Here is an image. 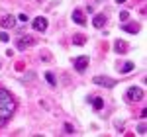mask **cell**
Masks as SVG:
<instances>
[{
  "label": "cell",
  "mask_w": 147,
  "mask_h": 137,
  "mask_svg": "<svg viewBox=\"0 0 147 137\" xmlns=\"http://www.w3.org/2000/svg\"><path fill=\"white\" fill-rule=\"evenodd\" d=\"M0 26H2V28H14V26H16V18H14V16H4L2 22H0Z\"/></svg>",
  "instance_id": "8"
},
{
  "label": "cell",
  "mask_w": 147,
  "mask_h": 137,
  "mask_svg": "<svg viewBox=\"0 0 147 137\" xmlns=\"http://www.w3.org/2000/svg\"><path fill=\"white\" fill-rule=\"evenodd\" d=\"M84 35H80V34H77V35H73V43H77V45H84Z\"/></svg>",
  "instance_id": "14"
},
{
  "label": "cell",
  "mask_w": 147,
  "mask_h": 137,
  "mask_svg": "<svg viewBox=\"0 0 147 137\" xmlns=\"http://www.w3.org/2000/svg\"><path fill=\"white\" fill-rule=\"evenodd\" d=\"M92 108L98 112V110H102L104 108V100L102 98H92Z\"/></svg>",
  "instance_id": "12"
},
{
  "label": "cell",
  "mask_w": 147,
  "mask_h": 137,
  "mask_svg": "<svg viewBox=\"0 0 147 137\" xmlns=\"http://www.w3.org/2000/svg\"><path fill=\"white\" fill-rule=\"evenodd\" d=\"M125 100H129V102H139V100H143V90L137 88V86H129L127 92H125Z\"/></svg>",
  "instance_id": "2"
},
{
  "label": "cell",
  "mask_w": 147,
  "mask_h": 137,
  "mask_svg": "<svg viewBox=\"0 0 147 137\" xmlns=\"http://www.w3.org/2000/svg\"><path fill=\"white\" fill-rule=\"evenodd\" d=\"M75 129H73V126L71 124H65V133H73Z\"/></svg>",
  "instance_id": "19"
},
{
  "label": "cell",
  "mask_w": 147,
  "mask_h": 137,
  "mask_svg": "<svg viewBox=\"0 0 147 137\" xmlns=\"http://www.w3.org/2000/svg\"><path fill=\"white\" fill-rule=\"evenodd\" d=\"M14 110H16V102L10 96V92L0 88V124L8 122L10 116L14 114Z\"/></svg>",
  "instance_id": "1"
},
{
  "label": "cell",
  "mask_w": 147,
  "mask_h": 137,
  "mask_svg": "<svg viewBox=\"0 0 147 137\" xmlns=\"http://www.w3.org/2000/svg\"><path fill=\"white\" fill-rule=\"evenodd\" d=\"M32 28H34L35 32H45L47 30V20L43 16H37L34 22H32Z\"/></svg>",
  "instance_id": "4"
},
{
  "label": "cell",
  "mask_w": 147,
  "mask_h": 137,
  "mask_svg": "<svg viewBox=\"0 0 147 137\" xmlns=\"http://www.w3.org/2000/svg\"><path fill=\"white\" fill-rule=\"evenodd\" d=\"M122 30L127 32V34H137L139 32V26L137 24H125V26H122Z\"/></svg>",
  "instance_id": "10"
},
{
  "label": "cell",
  "mask_w": 147,
  "mask_h": 137,
  "mask_svg": "<svg viewBox=\"0 0 147 137\" xmlns=\"http://www.w3.org/2000/svg\"><path fill=\"white\" fill-rule=\"evenodd\" d=\"M104 24H106V16H104V14H96L94 20H92V26L100 30V28H104Z\"/></svg>",
  "instance_id": "7"
},
{
  "label": "cell",
  "mask_w": 147,
  "mask_h": 137,
  "mask_svg": "<svg viewBox=\"0 0 147 137\" xmlns=\"http://www.w3.org/2000/svg\"><path fill=\"white\" fill-rule=\"evenodd\" d=\"M45 79H47V82H49L51 86H55V84H57V80H55V77H53V73H45Z\"/></svg>",
  "instance_id": "15"
},
{
  "label": "cell",
  "mask_w": 147,
  "mask_h": 137,
  "mask_svg": "<svg viewBox=\"0 0 147 137\" xmlns=\"http://www.w3.org/2000/svg\"><path fill=\"white\" fill-rule=\"evenodd\" d=\"M86 67H88V57H86V55H80V57L75 59V68H77L79 73H84Z\"/></svg>",
  "instance_id": "5"
},
{
  "label": "cell",
  "mask_w": 147,
  "mask_h": 137,
  "mask_svg": "<svg viewBox=\"0 0 147 137\" xmlns=\"http://www.w3.org/2000/svg\"><path fill=\"white\" fill-rule=\"evenodd\" d=\"M0 41H2V43H8V41H10V35L6 34V32H2V34H0Z\"/></svg>",
  "instance_id": "17"
},
{
  "label": "cell",
  "mask_w": 147,
  "mask_h": 137,
  "mask_svg": "<svg viewBox=\"0 0 147 137\" xmlns=\"http://www.w3.org/2000/svg\"><path fill=\"white\" fill-rule=\"evenodd\" d=\"M20 22H28V16L26 14H20Z\"/></svg>",
  "instance_id": "20"
},
{
  "label": "cell",
  "mask_w": 147,
  "mask_h": 137,
  "mask_svg": "<svg viewBox=\"0 0 147 137\" xmlns=\"http://www.w3.org/2000/svg\"><path fill=\"white\" fill-rule=\"evenodd\" d=\"M73 20L79 24V26H84V24H86V20H84V14H82L80 10H73Z\"/></svg>",
  "instance_id": "9"
},
{
  "label": "cell",
  "mask_w": 147,
  "mask_h": 137,
  "mask_svg": "<svg viewBox=\"0 0 147 137\" xmlns=\"http://www.w3.org/2000/svg\"><path fill=\"white\" fill-rule=\"evenodd\" d=\"M114 49H116L118 53H124L125 49H127V45H125L124 41H116V43H114Z\"/></svg>",
  "instance_id": "13"
},
{
  "label": "cell",
  "mask_w": 147,
  "mask_h": 137,
  "mask_svg": "<svg viewBox=\"0 0 147 137\" xmlns=\"http://www.w3.org/2000/svg\"><path fill=\"white\" fill-rule=\"evenodd\" d=\"M134 68H136V65H134V63H125L124 67H122V68H118V71H120L122 75H127V73H131Z\"/></svg>",
  "instance_id": "11"
},
{
  "label": "cell",
  "mask_w": 147,
  "mask_h": 137,
  "mask_svg": "<svg viewBox=\"0 0 147 137\" xmlns=\"http://www.w3.org/2000/svg\"><path fill=\"white\" fill-rule=\"evenodd\" d=\"M120 20H122V22H127V20H129V12H120Z\"/></svg>",
  "instance_id": "18"
},
{
  "label": "cell",
  "mask_w": 147,
  "mask_h": 137,
  "mask_svg": "<svg viewBox=\"0 0 147 137\" xmlns=\"http://www.w3.org/2000/svg\"><path fill=\"white\" fill-rule=\"evenodd\" d=\"M92 82H94V84H98V86H106V88L116 86V80L110 79V77H94V79H92Z\"/></svg>",
  "instance_id": "3"
},
{
  "label": "cell",
  "mask_w": 147,
  "mask_h": 137,
  "mask_svg": "<svg viewBox=\"0 0 147 137\" xmlns=\"http://www.w3.org/2000/svg\"><path fill=\"white\" fill-rule=\"evenodd\" d=\"M32 43H34V39H32L30 35H26V39H24V37H20V39H18V43H16V47H18L20 51H24L26 47H30Z\"/></svg>",
  "instance_id": "6"
},
{
  "label": "cell",
  "mask_w": 147,
  "mask_h": 137,
  "mask_svg": "<svg viewBox=\"0 0 147 137\" xmlns=\"http://www.w3.org/2000/svg\"><path fill=\"white\" fill-rule=\"evenodd\" d=\"M116 2H118V4H124V2H125V0H116Z\"/></svg>",
  "instance_id": "21"
},
{
  "label": "cell",
  "mask_w": 147,
  "mask_h": 137,
  "mask_svg": "<svg viewBox=\"0 0 147 137\" xmlns=\"http://www.w3.org/2000/svg\"><path fill=\"white\" fill-rule=\"evenodd\" d=\"M137 133H139V135H145V133H147L145 124H139V126H137Z\"/></svg>",
  "instance_id": "16"
}]
</instances>
